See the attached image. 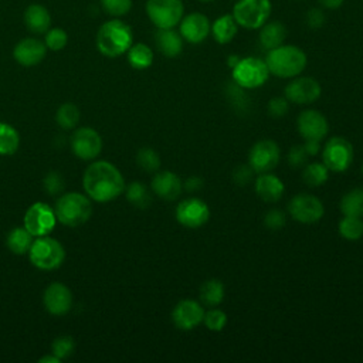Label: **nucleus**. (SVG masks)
Returning <instances> with one entry per match:
<instances>
[{
  "mask_svg": "<svg viewBox=\"0 0 363 363\" xmlns=\"http://www.w3.org/2000/svg\"><path fill=\"white\" fill-rule=\"evenodd\" d=\"M84 190L89 199L98 203H108L125 191L122 173L109 162H92L84 173Z\"/></svg>",
  "mask_w": 363,
  "mask_h": 363,
  "instance_id": "f257e3e1",
  "label": "nucleus"
},
{
  "mask_svg": "<svg viewBox=\"0 0 363 363\" xmlns=\"http://www.w3.org/2000/svg\"><path fill=\"white\" fill-rule=\"evenodd\" d=\"M132 30L130 27L118 20H109L104 23L96 34V47L105 57L113 58L125 54L132 45Z\"/></svg>",
  "mask_w": 363,
  "mask_h": 363,
  "instance_id": "f03ea898",
  "label": "nucleus"
},
{
  "mask_svg": "<svg viewBox=\"0 0 363 363\" xmlns=\"http://www.w3.org/2000/svg\"><path fill=\"white\" fill-rule=\"evenodd\" d=\"M268 71L279 78H295L306 67V55L296 45H279L267 54Z\"/></svg>",
  "mask_w": 363,
  "mask_h": 363,
  "instance_id": "7ed1b4c3",
  "label": "nucleus"
},
{
  "mask_svg": "<svg viewBox=\"0 0 363 363\" xmlns=\"http://www.w3.org/2000/svg\"><path fill=\"white\" fill-rule=\"evenodd\" d=\"M57 221L67 227H79L86 223L92 214L91 200L77 191L64 193L58 197L54 207Z\"/></svg>",
  "mask_w": 363,
  "mask_h": 363,
  "instance_id": "20e7f679",
  "label": "nucleus"
},
{
  "mask_svg": "<svg viewBox=\"0 0 363 363\" xmlns=\"http://www.w3.org/2000/svg\"><path fill=\"white\" fill-rule=\"evenodd\" d=\"M28 257L31 264L38 269L51 271L62 264L65 258V250L57 240L48 235H41L34 238L28 250Z\"/></svg>",
  "mask_w": 363,
  "mask_h": 363,
  "instance_id": "39448f33",
  "label": "nucleus"
},
{
  "mask_svg": "<svg viewBox=\"0 0 363 363\" xmlns=\"http://www.w3.org/2000/svg\"><path fill=\"white\" fill-rule=\"evenodd\" d=\"M268 75L269 71L265 61L255 57L242 58L233 67V79L244 89H252L264 85Z\"/></svg>",
  "mask_w": 363,
  "mask_h": 363,
  "instance_id": "423d86ee",
  "label": "nucleus"
},
{
  "mask_svg": "<svg viewBox=\"0 0 363 363\" xmlns=\"http://www.w3.org/2000/svg\"><path fill=\"white\" fill-rule=\"evenodd\" d=\"M271 14L269 0H238L233 9V17L238 26L254 30L261 28Z\"/></svg>",
  "mask_w": 363,
  "mask_h": 363,
  "instance_id": "0eeeda50",
  "label": "nucleus"
},
{
  "mask_svg": "<svg viewBox=\"0 0 363 363\" xmlns=\"http://www.w3.org/2000/svg\"><path fill=\"white\" fill-rule=\"evenodd\" d=\"M353 156L352 143L342 136L330 138L322 149V162L329 170L336 173L347 170L353 162Z\"/></svg>",
  "mask_w": 363,
  "mask_h": 363,
  "instance_id": "6e6552de",
  "label": "nucleus"
},
{
  "mask_svg": "<svg viewBox=\"0 0 363 363\" xmlns=\"http://www.w3.org/2000/svg\"><path fill=\"white\" fill-rule=\"evenodd\" d=\"M146 13L157 28H173L183 17L182 0H147Z\"/></svg>",
  "mask_w": 363,
  "mask_h": 363,
  "instance_id": "1a4fd4ad",
  "label": "nucleus"
},
{
  "mask_svg": "<svg viewBox=\"0 0 363 363\" xmlns=\"http://www.w3.org/2000/svg\"><path fill=\"white\" fill-rule=\"evenodd\" d=\"M288 211L294 220L302 224H312L323 217L325 207L316 196L309 193H299L291 199Z\"/></svg>",
  "mask_w": 363,
  "mask_h": 363,
  "instance_id": "9d476101",
  "label": "nucleus"
},
{
  "mask_svg": "<svg viewBox=\"0 0 363 363\" xmlns=\"http://www.w3.org/2000/svg\"><path fill=\"white\" fill-rule=\"evenodd\" d=\"M57 224V216L52 207L43 201L33 203L24 216V227L33 237L48 235Z\"/></svg>",
  "mask_w": 363,
  "mask_h": 363,
  "instance_id": "9b49d317",
  "label": "nucleus"
},
{
  "mask_svg": "<svg viewBox=\"0 0 363 363\" xmlns=\"http://www.w3.org/2000/svg\"><path fill=\"white\" fill-rule=\"evenodd\" d=\"M281 159L279 146L269 139L258 140L252 145L248 153V164L254 173H267L274 170Z\"/></svg>",
  "mask_w": 363,
  "mask_h": 363,
  "instance_id": "f8f14e48",
  "label": "nucleus"
},
{
  "mask_svg": "<svg viewBox=\"0 0 363 363\" xmlns=\"http://www.w3.org/2000/svg\"><path fill=\"white\" fill-rule=\"evenodd\" d=\"M210 218L207 203L199 197H189L176 207V220L187 228H199Z\"/></svg>",
  "mask_w": 363,
  "mask_h": 363,
  "instance_id": "ddd939ff",
  "label": "nucleus"
},
{
  "mask_svg": "<svg viewBox=\"0 0 363 363\" xmlns=\"http://www.w3.org/2000/svg\"><path fill=\"white\" fill-rule=\"evenodd\" d=\"M71 149L77 157L92 160L102 150V138L92 128H79L71 136Z\"/></svg>",
  "mask_w": 363,
  "mask_h": 363,
  "instance_id": "4468645a",
  "label": "nucleus"
},
{
  "mask_svg": "<svg viewBox=\"0 0 363 363\" xmlns=\"http://www.w3.org/2000/svg\"><path fill=\"white\" fill-rule=\"evenodd\" d=\"M320 85L312 77H296L285 86V98L296 105H308L320 96Z\"/></svg>",
  "mask_w": 363,
  "mask_h": 363,
  "instance_id": "2eb2a0df",
  "label": "nucleus"
},
{
  "mask_svg": "<svg viewBox=\"0 0 363 363\" xmlns=\"http://www.w3.org/2000/svg\"><path fill=\"white\" fill-rule=\"evenodd\" d=\"M296 129L305 140H322L329 132L325 115L316 109H306L296 118Z\"/></svg>",
  "mask_w": 363,
  "mask_h": 363,
  "instance_id": "dca6fc26",
  "label": "nucleus"
},
{
  "mask_svg": "<svg viewBox=\"0 0 363 363\" xmlns=\"http://www.w3.org/2000/svg\"><path fill=\"white\" fill-rule=\"evenodd\" d=\"M204 308L194 299H182L172 311V320L182 330H191L203 322Z\"/></svg>",
  "mask_w": 363,
  "mask_h": 363,
  "instance_id": "f3484780",
  "label": "nucleus"
},
{
  "mask_svg": "<svg viewBox=\"0 0 363 363\" xmlns=\"http://www.w3.org/2000/svg\"><path fill=\"white\" fill-rule=\"evenodd\" d=\"M43 302L50 313L57 316L65 315L72 306L71 289L61 282H52L45 288Z\"/></svg>",
  "mask_w": 363,
  "mask_h": 363,
  "instance_id": "a211bd4d",
  "label": "nucleus"
},
{
  "mask_svg": "<svg viewBox=\"0 0 363 363\" xmlns=\"http://www.w3.org/2000/svg\"><path fill=\"white\" fill-rule=\"evenodd\" d=\"M150 186L157 197L167 201L176 200L183 190L182 179L170 170H157L152 179Z\"/></svg>",
  "mask_w": 363,
  "mask_h": 363,
  "instance_id": "6ab92c4d",
  "label": "nucleus"
},
{
  "mask_svg": "<svg viewBox=\"0 0 363 363\" xmlns=\"http://www.w3.org/2000/svg\"><path fill=\"white\" fill-rule=\"evenodd\" d=\"M47 47L45 43L37 38H24L18 41L13 50L14 60L24 67H33L41 62L45 57Z\"/></svg>",
  "mask_w": 363,
  "mask_h": 363,
  "instance_id": "aec40b11",
  "label": "nucleus"
},
{
  "mask_svg": "<svg viewBox=\"0 0 363 363\" xmlns=\"http://www.w3.org/2000/svg\"><path fill=\"white\" fill-rule=\"evenodd\" d=\"M210 21L201 13H191L186 16L180 23V35L191 44L204 41L210 34Z\"/></svg>",
  "mask_w": 363,
  "mask_h": 363,
  "instance_id": "412c9836",
  "label": "nucleus"
},
{
  "mask_svg": "<svg viewBox=\"0 0 363 363\" xmlns=\"http://www.w3.org/2000/svg\"><path fill=\"white\" fill-rule=\"evenodd\" d=\"M285 191L282 180L271 172L259 173L255 179V193L265 203H277Z\"/></svg>",
  "mask_w": 363,
  "mask_h": 363,
  "instance_id": "4be33fe9",
  "label": "nucleus"
},
{
  "mask_svg": "<svg viewBox=\"0 0 363 363\" xmlns=\"http://www.w3.org/2000/svg\"><path fill=\"white\" fill-rule=\"evenodd\" d=\"M155 40H156L157 50L164 57H169V58L177 57L183 50L182 35L172 28H159L155 35Z\"/></svg>",
  "mask_w": 363,
  "mask_h": 363,
  "instance_id": "5701e85b",
  "label": "nucleus"
},
{
  "mask_svg": "<svg viewBox=\"0 0 363 363\" xmlns=\"http://www.w3.org/2000/svg\"><path fill=\"white\" fill-rule=\"evenodd\" d=\"M24 23L31 33L44 34L50 28L51 17L44 6L30 4L24 11Z\"/></svg>",
  "mask_w": 363,
  "mask_h": 363,
  "instance_id": "b1692460",
  "label": "nucleus"
},
{
  "mask_svg": "<svg viewBox=\"0 0 363 363\" xmlns=\"http://www.w3.org/2000/svg\"><path fill=\"white\" fill-rule=\"evenodd\" d=\"M200 302L208 308L218 306L224 299V285L220 279L211 278L204 281L199 288Z\"/></svg>",
  "mask_w": 363,
  "mask_h": 363,
  "instance_id": "393cba45",
  "label": "nucleus"
},
{
  "mask_svg": "<svg viewBox=\"0 0 363 363\" xmlns=\"http://www.w3.org/2000/svg\"><path fill=\"white\" fill-rule=\"evenodd\" d=\"M286 37V28L279 21L264 24L259 31V43L265 50H272L282 45Z\"/></svg>",
  "mask_w": 363,
  "mask_h": 363,
  "instance_id": "a878e982",
  "label": "nucleus"
},
{
  "mask_svg": "<svg viewBox=\"0 0 363 363\" xmlns=\"http://www.w3.org/2000/svg\"><path fill=\"white\" fill-rule=\"evenodd\" d=\"M237 26L238 24L231 14L218 17L211 26V33H213L214 40L220 44L230 43L234 38V35L237 34V30H238Z\"/></svg>",
  "mask_w": 363,
  "mask_h": 363,
  "instance_id": "bb28decb",
  "label": "nucleus"
},
{
  "mask_svg": "<svg viewBox=\"0 0 363 363\" xmlns=\"http://www.w3.org/2000/svg\"><path fill=\"white\" fill-rule=\"evenodd\" d=\"M339 207L343 216L363 217V187H354L343 194Z\"/></svg>",
  "mask_w": 363,
  "mask_h": 363,
  "instance_id": "cd10ccee",
  "label": "nucleus"
},
{
  "mask_svg": "<svg viewBox=\"0 0 363 363\" xmlns=\"http://www.w3.org/2000/svg\"><path fill=\"white\" fill-rule=\"evenodd\" d=\"M33 241H34L33 234L26 227L13 228L9 233L7 240H6L9 250L14 254H18V255H23V254L28 252Z\"/></svg>",
  "mask_w": 363,
  "mask_h": 363,
  "instance_id": "c85d7f7f",
  "label": "nucleus"
},
{
  "mask_svg": "<svg viewBox=\"0 0 363 363\" xmlns=\"http://www.w3.org/2000/svg\"><path fill=\"white\" fill-rule=\"evenodd\" d=\"M128 52V61L135 69H146L153 62V51L146 44L138 43L130 45Z\"/></svg>",
  "mask_w": 363,
  "mask_h": 363,
  "instance_id": "c756f323",
  "label": "nucleus"
},
{
  "mask_svg": "<svg viewBox=\"0 0 363 363\" xmlns=\"http://www.w3.org/2000/svg\"><path fill=\"white\" fill-rule=\"evenodd\" d=\"M329 179V169L323 162H313L302 170V180L309 187H319Z\"/></svg>",
  "mask_w": 363,
  "mask_h": 363,
  "instance_id": "7c9ffc66",
  "label": "nucleus"
},
{
  "mask_svg": "<svg viewBox=\"0 0 363 363\" xmlns=\"http://www.w3.org/2000/svg\"><path fill=\"white\" fill-rule=\"evenodd\" d=\"M20 145L18 132L6 122H0V155H13Z\"/></svg>",
  "mask_w": 363,
  "mask_h": 363,
  "instance_id": "2f4dec72",
  "label": "nucleus"
},
{
  "mask_svg": "<svg viewBox=\"0 0 363 363\" xmlns=\"http://www.w3.org/2000/svg\"><path fill=\"white\" fill-rule=\"evenodd\" d=\"M339 234L347 241H357L363 237V220L362 217L343 216L339 221Z\"/></svg>",
  "mask_w": 363,
  "mask_h": 363,
  "instance_id": "473e14b6",
  "label": "nucleus"
},
{
  "mask_svg": "<svg viewBox=\"0 0 363 363\" xmlns=\"http://www.w3.org/2000/svg\"><path fill=\"white\" fill-rule=\"evenodd\" d=\"M125 194L129 203H132L135 207L146 208L150 204V193L147 191V187L140 182H132L125 187Z\"/></svg>",
  "mask_w": 363,
  "mask_h": 363,
  "instance_id": "72a5a7b5",
  "label": "nucleus"
},
{
  "mask_svg": "<svg viewBox=\"0 0 363 363\" xmlns=\"http://www.w3.org/2000/svg\"><path fill=\"white\" fill-rule=\"evenodd\" d=\"M79 118H81V113H79L78 106L71 102L62 104L55 113V121L62 129L75 128L79 122Z\"/></svg>",
  "mask_w": 363,
  "mask_h": 363,
  "instance_id": "f704fd0d",
  "label": "nucleus"
},
{
  "mask_svg": "<svg viewBox=\"0 0 363 363\" xmlns=\"http://www.w3.org/2000/svg\"><path fill=\"white\" fill-rule=\"evenodd\" d=\"M136 163L147 173H156L160 169V156L152 147H142L136 153Z\"/></svg>",
  "mask_w": 363,
  "mask_h": 363,
  "instance_id": "c9c22d12",
  "label": "nucleus"
},
{
  "mask_svg": "<svg viewBox=\"0 0 363 363\" xmlns=\"http://www.w3.org/2000/svg\"><path fill=\"white\" fill-rule=\"evenodd\" d=\"M203 323L204 326L211 330V332H220L225 328L227 325V315L224 311L213 306L207 312H204L203 316Z\"/></svg>",
  "mask_w": 363,
  "mask_h": 363,
  "instance_id": "e433bc0d",
  "label": "nucleus"
},
{
  "mask_svg": "<svg viewBox=\"0 0 363 363\" xmlns=\"http://www.w3.org/2000/svg\"><path fill=\"white\" fill-rule=\"evenodd\" d=\"M45 47L52 50V51H60L62 50L67 43H68V35L62 28H48V31L45 33Z\"/></svg>",
  "mask_w": 363,
  "mask_h": 363,
  "instance_id": "4c0bfd02",
  "label": "nucleus"
},
{
  "mask_svg": "<svg viewBox=\"0 0 363 363\" xmlns=\"http://www.w3.org/2000/svg\"><path fill=\"white\" fill-rule=\"evenodd\" d=\"M74 349H75V343L71 336H60L51 345L52 353L61 360L69 357L72 354Z\"/></svg>",
  "mask_w": 363,
  "mask_h": 363,
  "instance_id": "58836bf2",
  "label": "nucleus"
},
{
  "mask_svg": "<svg viewBox=\"0 0 363 363\" xmlns=\"http://www.w3.org/2000/svg\"><path fill=\"white\" fill-rule=\"evenodd\" d=\"M102 9L113 16V17H119L126 14L130 7H132V0H101Z\"/></svg>",
  "mask_w": 363,
  "mask_h": 363,
  "instance_id": "ea45409f",
  "label": "nucleus"
},
{
  "mask_svg": "<svg viewBox=\"0 0 363 363\" xmlns=\"http://www.w3.org/2000/svg\"><path fill=\"white\" fill-rule=\"evenodd\" d=\"M264 224L269 230H281L286 224V216L279 208H271L264 216Z\"/></svg>",
  "mask_w": 363,
  "mask_h": 363,
  "instance_id": "a19ab883",
  "label": "nucleus"
},
{
  "mask_svg": "<svg viewBox=\"0 0 363 363\" xmlns=\"http://www.w3.org/2000/svg\"><path fill=\"white\" fill-rule=\"evenodd\" d=\"M289 109V101L285 96H275L268 102V112L272 118H282Z\"/></svg>",
  "mask_w": 363,
  "mask_h": 363,
  "instance_id": "79ce46f5",
  "label": "nucleus"
},
{
  "mask_svg": "<svg viewBox=\"0 0 363 363\" xmlns=\"http://www.w3.org/2000/svg\"><path fill=\"white\" fill-rule=\"evenodd\" d=\"M309 155L306 153L303 145H295L291 147L289 153H288V163L292 167H301L306 163Z\"/></svg>",
  "mask_w": 363,
  "mask_h": 363,
  "instance_id": "37998d69",
  "label": "nucleus"
},
{
  "mask_svg": "<svg viewBox=\"0 0 363 363\" xmlns=\"http://www.w3.org/2000/svg\"><path fill=\"white\" fill-rule=\"evenodd\" d=\"M44 189L50 194H60L64 189V180H62L61 174L55 173V172L48 173L44 179Z\"/></svg>",
  "mask_w": 363,
  "mask_h": 363,
  "instance_id": "c03bdc74",
  "label": "nucleus"
},
{
  "mask_svg": "<svg viewBox=\"0 0 363 363\" xmlns=\"http://www.w3.org/2000/svg\"><path fill=\"white\" fill-rule=\"evenodd\" d=\"M252 176H254V170L251 169L250 164H248V166L241 164V166L235 167L234 172H233V179H234V182H235L237 184H240V186H244V184H247L248 182H251Z\"/></svg>",
  "mask_w": 363,
  "mask_h": 363,
  "instance_id": "a18cd8bd",
  "label": "nucleus"
},
{
  "mask_svg": "<svg viewBox=\"0 0 363 363\" xmlns=\"http://www.w3.org/2000/svg\"><path fill=\"white\" fill-rule=\"evenodd\" d=\"M306 21L311 28H319L325 23V16L319 9H311L308 11Z\"/></svg>",
  "mask_w": 363,
  "mask_h": 363,
  "instance_id": "49530a36",
  "label": "nucleus"
},
{
  "mask_svg": "<svg viewBox=\"0 0 363 363\" xmlns=\"http://www.w3.org/2000/svg\"><path fill=\"white\" fill-rule=\"evenodd\" d=\"M203 187V179L199 176H191L186 182H183V189L189 191H196Z\"/></svg>",
  "mask_w": 363,
  "mask_h": 363,
  "instance_id": "de8ad7c7",
  "label": "nucleus"
},
{
  "mask_svg": "<svg viewBox=\"0 0 363 363\" xmlns=\"http://www.w3.org/2000/svg\"><path fill=\"white\" fill-rule=\"evenodd\" d=\"M303 147L309 156H315L320 152V142L319 140H305Z\"/></svg>",
  "mask_w": 363,
  "mask_h": 363,
  "instance_id": "09e8293b",
  "label": "nucleus"
},
{
  "mask_svg": "<svg viewBox=\"0 0 363 363\" xmlns=\"http://www.w3.org/2000/svg\"><path fill=\"white\" fill-rule=\"evenodd\" d=\"M319 3L326 9H337L342 6L343 0H319Z\"/></svg>",
  "mask_w": 363,
  "mask_h": 363,
  "instance_id": "8fccbe9b",
  "label": "nucleus"
},
{
  "mask_svg": "<svg viewBox=\"0 0 363 363\" xmlns=\"http://www.w3.org/2000/svg\"><path fill=\"white\" fill-rule=\"evenodd\" d=\"M38 362H40V363H60L61 359H58V357L52 353L51 356H43Z\"/></svg>",
  "mask_w": 363,
  "mask_h": 363,
  "instance_id": "3c124183",
  "label": "nucleus"
},
{
  "mask_svg": "<svg viewBox=\"0 0 363 363\" xmlns=\"http://www.w3.org/2000/svg\"><path fill=\"white\" fill-rule=\"evenodd\" d=\"M238 61H240V60H238L235 55H231V57H230V60H228V65L233 68Z\"/></svg>",
  "mask_w": 363,
  "mask_h": 363,
  "instance_id": "603ef678",
  "label": "nucleus"
},
{
  "mask_svg": "<svg viewBox=\"0 0 363 363\" xmlns=\"http://www.w3.org/2000/svg\"><path fill=\"white\" fill-rule=\"evenodd\" d=\"M200 1H204V3H208V1H213V0H200Z\"/></svg>",
  "mask_w": 363,
  "mask_h": 363,
  "instance_id": "864d4df0",
  "label": "nucleus"
},
{
  "mask_svg": "<svg viewBox=\"0 0 363 363\" xmlns=\"http://www.w3.org/2000/svg\"><path fill=\"white\" fill-rule=\"evenodd\" d=\"M362 172H363V166H362Z\"/></svg>",
  "mask_w": 363,
  "mask_h": 363,
  "instance_id": "5fc2aeb1",
  "label": "nucleus"
}]
</instances>
